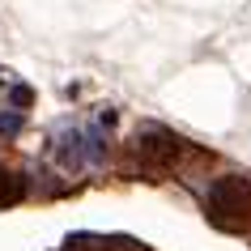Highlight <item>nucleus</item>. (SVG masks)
Listing matches in <instances>:
<instances>
[{
    "label": "nucleus",
    "mask_w": 251,
    "mask_h": 251,
    "mask_svg": "<svg viewBox=\"0 0 251 251\" xmlns=\"http://www.w3.org/2000/svg\"><path fill=\"white\" fill-rule=\"evenodd\" d=\"M204 209H209V222L222 226V230H243V226H251V175L213 179L209 196H204Z\"/></svg>",
    "instance_id": "obj_1"
},
{
    "label": "nucleus",
    "mask_w": 251,
    "mask_h": 251,
    "mask_svg": "<svg viewBox=\"0 0 251 251\" xmlns=\"http://www.w3.org/2000/svg\"><path fill=\"white\" fill-rule=\"evenodd\" d=\"M132 153L141 166H149V171H166V166H175V158L179 153H187V141H179L175 132H166V128H141L132 141Z\"/></svg>",
    "instance_id": "obj_2"
},
{
    "label": "nucleus",
    "mask_w": 251,
    "mask_h": 251,
    "mask_svg": "<svg viewBox=\"0 0 251 251\" xmlns=\"http://www.w3.org/2000/svg\"><path fill=\"white\" fill-rule=\"evenodd\" d=\"M55 158H60V166H64V171H81V166L90 162V153H85V132L64 128V132L55 136Z\"/></svg>",
    "instance_id": "obj_3"
},
{
    "label": "nucleus",
    "mask_w": 251,
    "mask_h": 251,
    "mask_svg": "<svg viewBox=\"0 0 251 251\" xmlns=\"http://www.w3.org/2000/svg\"><path fill=\"white\" fill-rule=\"evenodd\" d=\"M17 200H22V179L0 166V209H4V204H17Z\"/></svg>",
    "instance_id": "obj_4"
},
{
    "label": "nucleus",
    "mask_w": 251,
    "mask_h": 251,
    "mask_svg": "<svg viewBox=\"0 0 251 251\" xmlns=\"http://www.w3.org/2000/svg\"><path fill=\"white\" fill-rule=\"evenodd\" d=\"M106 136H102V128H94V132H85V153H90V162H102L106 158V145H102Z\"/></svg>",
    "instance_id": "obj_5"
},
{
    "label": "nucleus",
    "mask_w": 251,
    "mask_h": 251,
    "mask_svg": "<svg viewBox=\"0 0 251 251\" xmlns=\"http://www.w3.org/2000/svg\"><path fill=\"white\" fill-rule=\"evenodd\" d=\"M22 132V115H17V111H4V115H0V136H17Z\"/></svg>",
    "instance_id": "obj_6"
},
{
    "label": "nucleus",
    "mask_w": 251,
    "mask_h": 251,
    "mask_svg": "<svg viewBox=\"0 0 251 251\" xmlns=\"http://www.w3.org/2000/svg\"><path fill=\"white\" fill-rule=\"evenodd\" d=\"M30 98H34V94H30L26 85H13V90H9V102H13V111H22V106H30Z\"/></svg>",
    "instance_id": "obj_7"
},
{
    "label": "nucleus",
    "mask_w": 251,
    "mask_h": 251,
    "mask_svg": "<svg viewBox=\"0 0 251 251\" xmlns=\"http://www.w3.org/2000/svg\"><path fill=\"white\" fill-rule=\"evenodd\" d=\"M0 85H4V77H0Z\"/></svg>",
    "instance_id": "obj_8"
}]
</instances>
